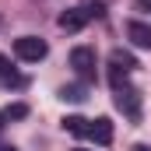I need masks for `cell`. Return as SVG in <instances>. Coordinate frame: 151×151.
<instances>
[{"instance_id":"cell-12","label":"cell","mask_w":151,"mask_h":151,"mask_svg":"<svg viewBox=\"0 0 151 151\" xmlns=\"http://www.w3.org/2000/svg\"><path fill=\"white\" fill-rule=\"evenodd\" d=\"M84 14H88V18H106V4H102V0H88V4H84Z\"/></svg>"},{"instance_id":"cell-11","label":"cell","mask_w":151,"mask_h":151,"mask_svg":"<svg viewBox=\"0 0 151 151\" xmlns=\"http://www.w3.org/2000/svg\"><path fill=\"white\" fill-rule=\"evenodd\" d=\"M25 116H28V106L25 102H14V106L4 109V119H25Z\"/></svg>"},{"instance_id":"cell-6","label":"cell","mask_w":151,"mask_h":151,"mask_svg":"<svg viewBox=\"0 0 151 151\" xmlns=\"http://www.w3.org/2000/svg\"><path fill=\"white\" fill-rule=\"evenodd\" d=\"M109 70L113 74H130V70H137V60H134V53H127V49H113L109 53Z\"/></svg>"},{"instance_id":"cell-4","label":"cell","mask_w":151,"mask_h":151,"mask_svg":"<svg viewBox=\"0 0 151 151\" xmlns=\"http://www.w3.org/2000/svg\"><path fill=\"white\" fill-rule=\"evenodd\" d=\"M88 137L95 141V144H113V119H106V116H99V119H91L88 123Z\"/></svg>"},{"instance_id":"cell-8","label":"cell","mask_w":151,"mask_h":151,"mask_svg":"<svg viewBox=\"0 0 151 151\" xmlns=\"http://www.w3.org/2000/svg\"><path fill=\"white\" fill-rule=\"evenodd\" d=\"M88 123H91V119H84V116H63V119H60V127H63L67 134H74V137H88Z\"/></svg>"},{"instance_id":"cell-9","label":"cell","mask_w":151,"mask_h":151,"mask_svg":"<svg viewBox=\"0 0 151 151\" xmlns=\"http://www.w3.org/2000/svg\"><path fill=\"white\" fill-rule=\"evenodd\" d=\"M0 81H4V84H14V88H18V84H25L21 74L11 67V60H7V56H0Z\"/></svg>"},{"instance_id":"cell-5","label":"cell","mask_w":151,"mask_h":151,"mask_svg":"<svg viewBox=\"0 0 151 151\" xmlns=\"http://www.w3.org/2000/svg\"><path fill=\"white\" fill-rule=\"evenodd\" d=\"M56 25H60L63 32H81V28L88 25V14H84V7H70V11H63V14L56 18Z\"/></svg>"},{"instance_id":"cell-14","label":"cell","mask_w":151,"mask_h":151,"mask_svg":"<svg viewBox=\"0 0 151 151\" xmlns=\"http://www.w3.org/2000/svg\"><path fill=\"white\" fill-rule=\"evenodd\" d=\"M134 151H151V144H134Z\"/></svg>"},{"instance_id":"cell-16","label":"cell","mask_w":151,"mask_h":151,"mask_svg":"<svg viewBox=\"0 0 151 151\" xmlns=\"http://www.w3.org/2000/svg\"><path fill=\"white\" fill-rule=\"evenodd\" d=\"M0 151H14V148H0Z\"/></svg>"},{"instance_id":"cell-7","label":"cell","mask_w":151,"mask_h":151,"mask_svg":"<svg viewBox=\"0 0 151 151\" xmlns=\"http://www.w3.org/2000/svg\"><path fill=\"white\" fill-rule=\"evenodd\" d=\"M127 35H130V42H134L137 49H151V25L130 21V25H127Z\"/></svg>"},{"instance_id":"cell-1","label":"cell","mask_w":151,"mask_h":151,"mask_svg":"<svg viewBox=\"0 0 151 151\" xmlns=\"http://www.w3.org/2000/svg\"><path fill=\"white\" fill-rule=\"evenodd\" d=\"M46 53H49V46H46V39H39V35H21V39H14V56L25 60V63H39V60H46Z\"/></svg>"},{"instance_id":"cell-2","label":"cell","mask_w":151,"mask_h":151,"mask_svg":"<svg viewBox=\"0 0 151 151\" xmlns=\"http://www.w3.org/2000/svg\"><path fill=\"white\" fill-rule=\"evenodd\" d=\"M116 109L127 116V119H134V123H141V91L137 88H130V84H123V88H116L113 95Z\"/></svg>"},{"instance_id":"cell-15","label":"cell","mask_w":151,"mask_h":151,"mask_svg":"<svg viewBox=\"0 0 151 151\" xmlns=\"http://www.w3.org/2000/svg\"><path fill=\"white\" fill-rule=\"evenodd\" d=\"M0 130H4V113H0Z\"/></svg>"},{"instance_id":"cell-3","label":"cell","mask_w":151,"mask_h":151,"mask_svg":"<svg viewBox=\"0 0 151 151\" xmlns=\"http://www.w3.org/2000/svg\"><path fill=\"white\" fill-rule=\"evenodd\" d=\"M70 67H74V74L81 81H95V49L91 46H74L70 49Z\"/></svg>"},{"instance_id":"cell-10","label":"cell","mask_w":151,"mask_h":151,"mask_svg":"<svg viewBox=\"0 0 151 151\" xmlns=\"http://www.w3.org/2000/svg\"><path fill=\"white\" fill-rule=\"evenodd\" d=\"M60 99L63 102H84L88 95H84V84H63L60 88Z\"/></svg>"},{"instance_id":"cell-17","label":"cell","mask_w":151,"mask_h":151,"mask_svg":"<svg viewBox=\"0 0 151 151\" xmlns=\"http://www.w3.org/2000/svg\"><path fill=\"white\" fill-rule=\"evenodd\" d=\"M77 151H84V148H77Z\"/></svg>"},{"instance_id":"cell-13","label":"cell","mask_w":151,"mask_h":151,"mask_svg":"<svg viewBox=\"0 0 151 151\" xmlns=\"http://www.w3.org/2000/svg\"><path fill=\"white\" fill-rule=\"evenodd\" d=\"M137 11H151V0H137Z\"/></svg>"}]
</instances>
